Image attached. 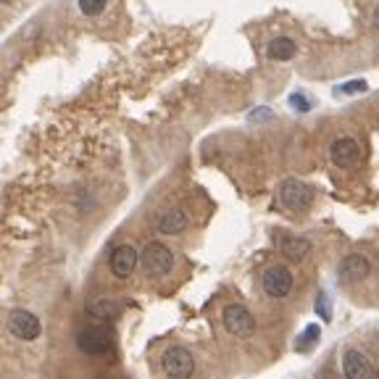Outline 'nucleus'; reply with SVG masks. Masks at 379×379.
<instances>
[{"label": "nucleus", "instance_id": "nucleus-1", "mask_svg": "<svg viewBox=\"0 0 379 379\" xmlns=\"http://www.w3.org/2000/svg\"><path fill=\"white\" fill-rule=\"evenodd\" d=\"M140 266L150 277H166L174 269V253L161 242H148L140 253Z\"/></svg>", "mask_w": 379, "mask_h": 379}, {"label": "nucleus", "instance_id": "nucleus-2", "mask_svg": "<svg viewBox=\"0 0 379 379\" xmlns=\"http://www.w3.org/2000/svg\"><path fill=\"white\" fill-rule=\"evenodd\" d=\"M279 201L287 211H308L314 203V187L300 179H284L279 185Z\"/></svg>", "mask_w": 379, "mask_h": 379}, {"label": "nucleus", "instance_id": "nucleus-3", "mask_svg": "<svg viewBox=\"0 0 379 379\" xmlns=\"http://www.w3.org/2000/svg\"><path fill=\"white\" fill-rule=\"evenodd\" d=\"M222 321H224V330L232 337H240V340L253 337V332H256V319L242 303H229L224 308V314H222Z\"/></svg>", "mask_w": 379, "mask_h": 379}, {"label": "nucleus", "instance_id": "nucleus-4", "mask_svg": "<svg viewBox=\"0 0 379 379\" xmlns=\"http://www.w3.org/2000/svg\"><path fill=\"white\" fill-rule=\"evenodd\" d=\"M77 348L87 355H103L114 348V334H111L108 327L95 324V327H87V330L77 334Z\"/></svg>", "mask_w": 379, "mask_h": 379}, {"label": "nucleus", "instance_id": "nucleus-5", "mask_svg": "<svg viewBox=\"0 0 379 379\" xmlns=\"http://www.w3.org/2000/svg\"><path fill=\"white\" fill-rule=\"evenodd\" d=\"M8 332H11V337L22 340V343H35L37 337L42 334V324L32 311L16 308L8 316Z\"/></svg>", "mask_w": 379, "mask_h": 379}, {"label": "nucleus", "instance_id": "nucleus-6", "mask_svg": "<svg viewBox=\"0 0 379 379\" xmlns=\"http://www.w3.org/2000/svg\"><path fill=\"white\" fill-rule=\"evenodd\" d=\"M261 287H263V293L269 297H287L293 293V274H290L287 266L274 263L261 277Z\"/></svg>", "mask_w": 379, "mask_h": 379}, {"label": "nucleus", "instance_id": "nucleus-7", "mask_svg": "<svg viewBox=\"0 0 379 379\" xmlns=\"http://www.w3.org/2000/svg\"><path fill=\"white\" fill-rule=\"evenodd\" d=\"M161 369H164V374H169V377H190L195 371V358H192V353H190L187 348L171 345L164 353V358H161Z\"/></svg>", "mask_w": 379, "mask_h": 379}, {"label": "nucleus", "instance_id": "nucleus-8", "mask_svg": "<svg viewBox=\"0 0 379 379\" xmlns=\"http://www.w3.org/2000/svg\"><path fill=\"white\" fill-rule=\"evenodd\" d=\"M330 158L334 166L340 169H350L361 161V145L353 137H337V140L330 145Z\"/></svg>", "mask_w": 379, "mask_h": 379}, {"label": "nucleus", "instance_id": "nucleus-9", "mask_svg": "<svg viewBox=\"0 0 379 379\" xmlns=\"http://www.w3.org/2000/svg\"><path fill=\"white\" fill-rule=\"evenodd\" d=\"M140 263V253L132 248V245H118L114 253H111V272L118 279H127Z\"/></svg>", "mask_w": 379, "mask_h": 379}, {"label": "nucleus", "instance_id": "nucleus-10", "mask_svg": "<svg viewBox=\"0 0 379 379\" xmlns=\"http://www.w3.org/2000/svg\"><path fill=\"white\" fill-rule=\"evenodd\" d=\"M343 374L348 379H366L374 374V366H371V361L361 350L348 348L343 355Z\"/></svg>", "mask_w": 379, "mask_h": 379}, {"label": "nucleus", "instance_id": "nucleus-11", "mask_svg": "<svg viewBox=\"0 0 379 379\" xmlns=\"http://www.w3.org/2000/svg\"><path fill=\"white\" fill-rule=\"evenodd\" d=\"M369 269H371V266H369V261L364 258V256L350 253V256H345L343 263H340L337 277H340L343 284H355V282H361V279H366Z\"/></svg>", "mask_w": 379, "mask_h": 379}, {"label": "nucleus", "instance_id": "nucleus-12", "mask_svg": "<svg viewBox=\"0 0 379 379\" xmlns=\"http://www.w3.org/2000/svg\"><path fill=\"white\" fill-rule=\"evenodd\" d=\"M277 245L282 250V256H287L290 261H303L311 253V242L306 237H295V235H279L277 237Z\"/></svg>", "mask_w": 379, "mask_h": 379}, {"label": "nucleus", "instance_id": "nucleus-13", "mask_svg": "<svg viewBox=\"0 0 379 379\" xmlns=\"http://www.w3.org/2000/svg\"><path fill=\"white\" fill-rule=\"evenodd\" d=\"M187 216L185 211H179V208H171V211H166L161 219H158V232L161 235H182L185 229H187Z\"/></svg>", "mask_w": 379, "mask_h": 379}, {"label": "nucleus", "instance_id": "nucleus-14", "mask_svg": "<svg viewBox=\"0 0 379 379\" xmlns=\"http://www.w3.org/2000/svg\"><path fill=\"white\" fill-rule=\"evenodd\" d=\"M121 311H124V306L118 300H108V297H95L87 303V314L93 319H116Z\"/></svg>", "mask_w": 379, "mask_h": 379}, {"label": "nucleus", "instance_id": "nucleus-15", "mask_svg": "<svg viewBox=\"0 0 379 379\" xmlns=\"http://www.w3.org/2000/svg\"><path fill=\"white\" fill-rule=\"evenodd\" d=\"M297 53V45L290 37H274L272 42L266 45V56L272 61H290Z\"/></svg>", "mask_w": 379, "mask_h": 379}, {"label": "nucleus", "instance_id": "nucleus-16", "mask_svg": "<svg viewBox=\"0 0 379 379\" xmlns=\"http://www.w3.org/2000/svg\"><path fill=\"white\" fill-rule=\"evenodd\" d=\"M319 337H321V330L316 327V324H308L306 330H303V334L295 340V350H300V353H308L314 345L319 343Z\"/></svg>", "mask_w": 379, "mask_h": 379}, {"label": "nucleus", "instance_id": "nucleus-17", "mask_svg": "<svg viewBox=\"0 0 379 379\" xmlns=\"http://www.w3.org/2000/svg\"><path fill=\"white\" fill-rule=\"evenodd\" d=\"M108 0H79V11L84 16H100V13L106 11Z\"/></svg>", "mask_w": 379, "mask_h": 379}, {"label": "nucleus", "instance_id": "nucleus-18", "mask_svg": "<svg viewBox=\"0 0 379 379\" xmlns=\"http://www.w3.org/2000/svg\"><path fill=\"white\" fill-rule=\"evenodd\" d=\"M369 84L364 82V79H353V82H345L340 84L337 90H334V95H358V93H366Z\"/></svg>", "mask_w": 379, "mask_h": 379}, {"label": "nucleus", "instance_id": "nucleus-19", "mask_svg": "<svg viewBox=\"0 0 379 379\" xmlns=\"http://www.w3.org/2000/svg\"><path fill=\"white\" fill-rule=\"evenodd\" d=\"M316 314H319L324 321L332 319V303H330V295H327V293H319V297H316Z\"/></svg>", "mask_w": 379, "mask_h": 379}, {"label": "nucleus", "instance_id": "nucleus-20", "mask_svg": "<svg viewBox=\"0 0 379 379\" xmlns=\"http://www.w3.org/2000/svg\"><path fill=\"white\" fill-rule=\"evenodd\" d=\"M290 106L295 108V111H303V114H306V111H311V100H308L306 95H290Z\"/></svg>", "mask_w": 379, "mask_h": 379}, {"label": "nucleus", "instance_id": "nucleus-21", "mask_svg": "<svg viewBox=\"0 0 379 379\" xmlns=\"http://www.w3.org/2000/svg\"><path fill=\"white\" fill-rule=\"evenodd\" d=\"M374 26H379V8L374 11Z\"/></svg>", "mask_w": 379, "mask_h": 379}]
</instances>
